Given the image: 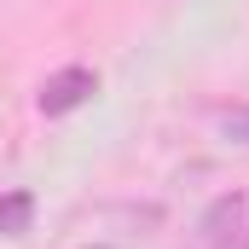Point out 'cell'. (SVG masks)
I'll use <instances>...</instances> for the list:
<instances>
[{
	"instance_id": "6da1fadb",
	"label": "cell",
	"mask_w": 249,
	"mask_h": 249,
	"mask_svg": "<svg viewBox=\"0 0 249 249\" xmlns=\"http://www.w3.org/2000/svg\"><path fill=\"white\" fill-rule=\"evenodd\" d=\"M93 93H99V70H87V64H64V70H53V75L41 81L35 105H41V116H70V110H81Z\"/></svg>"
},
{
	"instance_id": "7a4b0ae2",
	"label": "cell",
	"mask_w": 249,
	"mask_h": 249,
	"mask_svg": "<svg viewBox=\"0 0 249 249\" xmlns=\"http://www.w3.org/2000/svg\"><path fill=\"white\" fill-rule=\"evenodd\" d=\"M244 214H249V203L238 197V191L214 197V203L203 209V220H197L203 249H238V244H244Z\"/></svg>"
},
{
	"instance_id": "3957f363",
	"label": "cell",
	"mask_w": 249,
	"mask_h": 249,
	"mask_svg": "<svg viewBox=\"0 0 249 249\" xmlns=\"http://www.w3.org/2000/svg\"><path fill=\"white\" fill-rule=\"evenodd\" d=\"M35 220V197L29 191H6L0 197V238H23Z\"/></svg>"
},
{
	"instance_id": "277c9868",
	"label": "cell",
	"mask_w": 249,
	"mask_h": 249,
	"mask_svg": "<svg viewBox=\"0 0 249 249\" xmlns=\"http://www.w3.org/2000/svg\"><path fill=\"white\" fill-rule=\"evenodd\" d=\"M220 133H226L232 145H249V105H232V110H220Z\"/></svg>"
},
{
	"instance_id": "5b68a950",
	"label": "cell",
	"mask_w": 249,
	"mask_h": 249,
	"mask_svg": "<svg viewBox=\"0 0 249 249\" xmlns=\"http://www.w3.org/2000/svg\"><path fill=\"white\" fill-rule=\"evenodd\" d=\"M238 249H249V232H244V244H238Z\"/></svg>"
}]
</instances>
